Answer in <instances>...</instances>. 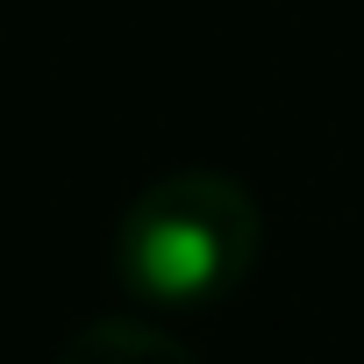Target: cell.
Instances as JSON below:
<instances>
[{"label": "cell", "mask_w": 364, "mask_h": 364, "mask_svg": "<svg viewBox=\"0 0 364 364\" xmlns=\"http://www.w3.org/2000/svg\"><path fill=\"white\" fill-rule=\"evenodd\" d=\"M264 250L257 193L229 171L186 164L164 171L114 222V286L150 314H208L222 307Z\"/></svg>", "instance_id": "cell-1"}, {"label": "cell", "mask_w": 364, "mask_h": 364, "mask_svg": "<svg viewBox=\"0 0 364 364\" xmlns=\"http://www.w3.org/2000/svg\"><path fill=\"white\" fill-rule=\"evenodd\" d=\"M58 364H200V350H186L150 314H93L65 336Z\"/></svg>", "instance_id": "cell-2"}]
</instances>
